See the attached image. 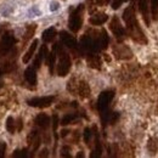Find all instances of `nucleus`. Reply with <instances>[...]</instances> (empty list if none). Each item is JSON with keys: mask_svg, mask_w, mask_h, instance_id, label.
I'll list each match as a JSON object with an SVG mask.
<instances>
[{"mask_svg": "<svg viewBox=\"0 0 158 158\" xmlns=\"http://www.w3.org/2000/svg\"><path fill=\"white\" fill-rule=\"evenodd\" d=\"M123 20L127 24V29H128V33L131 37V39L135 40L136 43H140V44H146L147 43L145 33L142 32L141 27L139 26L138 20L135 17V11H134L133 6H129V7H127L124 10Z\"/></svg>", "mask_w": 158, "mask_h": 158, "instance_id": "nucleus-1", "label": "nucleus"}, {"mask_svg": "<svg viewBox=\"0 0 158 158\" xmlns=\"http://www.w3.org/2000/svg\"><path fill=\"white\" fill-rule=\"evenodd\" d=\"M54 51L59 56V63H57V69H56L57 74H59L60 77H64L71 71V59H69V55L63 50L62 45H60V44H55L54 45Z\"/></svg>", "mask_w": 158, "mask_h": 158, "instance_id": "nucleus-2", "label": "nucleus"}, {"mask_svg": "<svg viewBox=\"0 0 158 158\" xmlns=\"http://www.w3.org/2000/svg\"><path fill=\"white\" fill-rule=\"evenodd\" d=\"M84 10V5H79L78 7L71 14L69 21H68V28L73 32L77 33L79 29L81 28L83 24V17H81V12Z\"/></svg>", "mask_w": 158, "mask_h": 158, "instance_id": "nucleus-3", "label": "nucleus"}, {"mask_svg": "<svg viewBox=\"0 0 158 158\" xmlns=\"http://www.w3.org/2000/svg\"><path fill=\"white\" fill-rule=\"evenodd\" d=\"M113 98H114L113 90H106V91H102L100 94L99 99H98V110L100 112H103L108 108V105L111 103Z\"/></svg>", "mask_w": 158, "mask_h": 158, "instance_id": "nucleus-4", "label": "nucleus"}, {"mask_svg": "<svg viewBox=\"0 0 158 158\" xmlns=\"http://www.w3.org/2000/svg\"><path fill=\"white\" fill-rule=\"evenodd\" d=\"M15 43H16V38H15V35L12 33H10V32L9 33H5L2 35L1 40H0V54L1 55L7 54L12 49V46L15 45Z\"/></svg>", "mask_w": 158, "mask_h": 158, "instance_id": "nucleus-5", "label": "nucleus"}, {"mask_svg": "<svg viewBox=\"0 0 158 158\" xmlns=\"http://www.w3.org/2000/svg\"><path fill=\"white\" fill-rule=\"evenodd\" d=\"M55 101V96H44V98H33L28 100L27 103L31 107H38V108H45L49 107Z\"/></svg>", "mask_w": 158, "mask_h": 158, "instance_id": "nucleus-6", "label": "nucleus"}, {"mask_svg": "<svg viewBox=\"0 0 158 158\" xmlns=\"http://www.w3.org/2000/svg\"><path fill=\"white\" fill-rule=\"evenodd\" d=\"M110 28H111L112 33L114 34V37L118 39V41L124 39V37H125V31H124L123 26L120 24L118 17H113V19H112L111 24H110Z\"/></svg>", "mask_w": 158, "mask_h": 158, "instance_id": "nucleus-7", "label": "nucleus"}, {"mask_svg": "<svg viewBox=\"0 0 158 158\" xmlns=\"http://www.w3.org/2000/svg\"><path fill=\"white\" fill-rule=\"evenodd\" d=\"M80 45H81L83 49H85V50H91L93 52L100 50L98 40L91 38L90 35H84V37L81 38V40H80Z\"/></svg>", "mask_w": 158, "mask_h": 158, "instance_id": "nucleus-8", "label": "nucleus"}, {"mask_svg": "<svg viewBox=\"0 0 158 158\" xmlns=\"http://www.w3.org/2000/svg\"><path fill=\"white\" fill-rule=\"evenodd\" d=\"M60 38H61V41H62L67 48H69V49H72V50H76V49L78 48V44H77L76 38H74L73 35H71L68 32L62 31V32L60 33Z\"/></svg>", "mask_w": 158, "mask_h": 158, "instance_id": "nucleus-9", "label": "nucleus"}, {"mask_svg": "<svg viewBox=\"0 0 158 158\" xmlns=\"http://www.w3.org/2000/svg\"><path fill=\"white\" fill-rule=\"evenodd\" d=\"M113 52L118 60H129L133 57L131 50L125 45H118L117 48L113 49Z\"/></svg>", "mask_w": 158, "mask_h": 158, "instance_id": "nucleus-10", "label": "nucleus"}, {"mask_svg": "<svg viewBox=\"0 0 158 158\" xmlns=\"http://www.w3.org/2000/svg\"><path fill=\"white\" fill-rule=\"evenodd\" d=\"M77 91H78L79 96H80L81 99H88V98L90 96V86H89V84H88L86 81H84V80L79 81Z\"/></svg>", "mask_w": 158, "mask_h": 158, "instance_id": "nucleus-11", "label": "nucleus"}, {"mask_svg": "<svg viewBox=\"0 0 158 158\" xmlns=\"http://www.w3.org/2000/svg\"><path fill=\"white\" fill-rule=\"evenodd\" d=\"M46 57H48V48H46V45H43L40 48L35 60H34V68L38 69L40 67V64H41V62H43V60H45Z\"/></svg>", "mask_w": 158, "mask_h": 158, "instance_id": "nucleus-12", "label": "nucleus"}, {"mask_svg": "<svg viewBox=\"0 0 158 158\" xmlns=\"http://www.w3.org/2000/svg\"><path fill=\"white\" fill-rule=\"evenodd\" d=\"M139 10L143 17L147 26H150V19H148V6H147V0H139Z\"/></svg>", "mask_w": 158, "mask_h": 158, "instance_id": "nucleus-13", "label": "nucleus"}, {"mask_svg": "<svg viewBox=\"0 0 158 158\" xmlns=\"http://www.w3.org/2000/svg\"><path fill=\"white\" fill-rule=\"evenodd\" d=\"M24 78H26V80L29 84L35 85L37 84V72H35V68L34 67H28L24 71Z\"/></svg>", "mask_w": 158, "mask_h": 158, "instance_id": "nucleus-14", "label": "nucleus"}, {"mask_svg": "<svg viewBox=\"0 0 158 158\" xmlns=\"http://www.w3.org/2000/svg\"><path fill=\"white\" fill-rule=\"evenodd\" d=\"M56 34H57V31H56V28H54V27H50V28H48V29H45V31L43 32L41 39L44 40L45 43H51L52 40L55 39Z\"/></svg>", "mask_w": 158, "mask_h": 158, "instance_id": "nucleus-15", "label": "nucleus"}, {"mask_svg": "<svg viewBox=\"0 0 158 158\" xmlns=\"http://www.w3.org/2000/svg\"><path fill=\"white\" fill-rule=\"evenodd\" d=\"M86 62H88V66L89 67L95 68V69H101V59H100L98 55H94V54L88 55Z\"/></svg>", "mask_w": 158, "mask_h": 158, "instance_id": "nucleus-16", "label": "nucleus"}, {"mask_svg": "<svg viewBox=\"0 0 158 158\" xmlns=\"http://www.w3.org/2000/svg\"><path fill=\"white\" fill-rule=\"evenodd\" d=\"M35 124L43 129H46L50 125V117L45 113H40L35 117Z\"/></svg>", "mask_w": 158, "mask_h": 158, "instance_id": "nucleus-17", "label": "nucleus"}, {"mask_svg": "<svg viewBox=\"0 0 158 158\" xmlns=\"http://www.w3.org/2000/svg\"><path fill=\"white\" fill-rule=\"evenodd\" d=\"M107 21H108V16L106 14H96V15H94V16L90 17L89 22L93 26H101V24H103Z\"/></svg>", "mask_w": 158, "mask_h": 158, "instance_id": "nucleus-18", "label": "nucleus"}, {"mask_svg": "<svg viewBox=\"0 0 158 158\" xmlns=\"http://www.w3.org/2000/svg\"><path fill=\"white\" fill-rule=\"evenodd\" d=\"M98 43H99V48L100 50H105L107 49L108 46V43H110V37L107 35V32L105 29H102L100 32V35H99V39H98Z\"/></svg>", "mask_w": 158, "mask_h": 158, "instance_id": "nucleus-19", "label": "nucleus"}, {"mask_svg": "<svg viewBox=\"0 0 158 158\" xmlns=\"http://www.w3.org/2000/svg\"><path fill=\"white\" fill-rule=\"evenodd\" d=\"M37 46H38V40L34 39L33 40V43L31 44V46H29V49L27 50V52L24 54V56H23V63H28L29 62V60L33 57V54H34V51H35V49H37Z\"/></svg>", "mask_w": 158, "mask_h": 158, "instance_id": "nucleus-20", "label": "nucleus"}, {"mask_svg": "<svg viewBox=\"0 0 158 158\" xmlns=\"http://www.w3.org/2000/svg\"><path fill=\"white\" fill-rule=\"evenodd\" d=\"M95 133H96V130H95ZM96 135V142H95V150H94V152L90 155V157H95L98 158L101 156V153H102V147H101V142H100L99 140V135H98V133L95 134Z\"/></svg>", "mask_w": 158, "mask_h": 158, "instance_id": "nucleus-21", "label": "nucleus"}, {"mask_svg": "<svg viewBox=\"0 0 158 158\" xmlns=\"http://www.w3.org/2000/svg\"><path fill=\"white\" fill-rule=\"evenodd\" d=\"M46 62H48V66H49L50 73L52 74V73H54V67H55V63H56V54H55V51L48 55V57H46Z\"/></svg>", "mask_w": 158, "mask_h": 158, "instance_id": "nucleus-22", "label": "nucleus"}, {"mask_svg": "<svg viewBox=\"0 0 158 158\" xmlns=\"http://www.w3.org/2000/svg\"><path fill=\"white\" fill-rule=\"evenodd\" d=\"M6 129H7V131L10 134H14L17 130V128H16V120L12 118V117H7V119H6Z\"/></svg>", "mask_w": 158, "mask_h": 158, "instance_id": "nucleus-23", "label": "nucleus"}, {"mask_svg": "<svg viewBox=\"0 0 158 158\" xmlns=\"http://www.w3.org/2000/svg\"><path fill=\"white\" fill-rule=\"evenodd\" d=\"M35 29H37V26H35V24H29V26H27V28H26V34H24V41H27V40L31 39V38L33 37Z\"/></svg>", "mask_w": 158, "mask_h": 158, "instance_id": "nucleus-24", "label": "nucleus"}, {"mask_svg": "<svg viewBox=\"0 0 158 158\" xmlns=\"http://www.w3.org/2000/svg\"><path fill=\"white\" fill-rule=\"evenodd\" d=\"M77 118V114L76 113H68V114H66L62 120H61V124L62 125H68V124H71V123H73L74 120Z\"/></svg>", "mask_w": 158, "mask_h": 158, "instance_id": "nucleus-25", "label": "nucleus"}, {"mask_svg": "<svg viewBox=\"0 0 158 158\" xmlns=\"http://www.w3.org/2000/svg\"><path fill=\"white\" fill-rule=\"evenodd\" d=\"M148 150L151 153H155L158 150V139H151L148 141Z\"/></svg>", "mask_w": 158, "mask_h": 158, "instance_id": "nucleus-26", "label": "nucleus"}, {"mask_svg": "<svg viewBox=\"0 0 158 158\" xmlns=\"http://www.w3.org/2000/svg\"><path fill=\"white\" fill-rule=\"evenodd\" d=\"M27 150L23 148V150H17L12 153V157H17V158H22V157H27Z\"/></svg>", "mask_w": 158, "mask_h": 158, "instance_id": "nucleus-27", "label": "nucleus"}, {"mask_svg": "<svg viewBox=\"0 0 158 158\" xmlns=\"http://www.w3.org/2000/svg\"><path fill=\"white\" fill-rule=\"evenodd\" d=\"M91 136H93L91 129H90V128H85V130H84V141H85L86 143H89V141H90Z\"/></svg>", "mask_w": 158, "mask_h": 158, "instance_id": "nucleus-28", "label": "nucleus"}, {"mask_svg": "<svg viewBox=\"0 0 158 158\" xmlns=\"http://www.w3.org/2000/svg\"><path fill=\"white\" fill-rule=\"evenodd\" d=\"M119 118V114L117 112H114V113H110V118H108V122L111 123V124H114Z\"/></svg>", "mask_w": 158, "mask_h": 158, "instance_id": "nucleus-29", "label": "nucleus"}, {"mask_svg": "<svg viewBox=\"0 0 158 158\" xmlns=\"http://www.w3.org/2000/svg\"><path fill=\"white\" fill-rule=\"evenodd\" d=\"M151 9H152V14L155 15L158 11V0H151Z\"/></svg>", "mask_w": 158, "mask_h": 158, "instance_id": "nucleus-30", "label": "nucleus"}, {"mask_svg": "<svg viewBox=\"0 0 158 158\" xmlns=\"http://www.w3.org/2000/svg\"><path fill=\"white\" fill-rule=\"evenodd\" d=\"M68 151H69V147L68 146H63L62 147V151H61V156L62 157H71V155L68 153Z\"/></svg>", "mask_w": 158, "mask_h": 158, "instance_id": "nucleus-31", "label": "nucleus"}, {"mask_svg": "<svg viewBox=\"0 0 158 158\" xmlns=\"http://www.w3.org/2000/svg\"><path fill=\"white\" fill-rule=\"evenodd\" d=\"M124 2V0H113V2H112V9L113 10H117L120 7V5Z\"/></svg>", "mask_w": 158, "mask_h": 158, "instance_id": "nucleus-32", "label": "nucleus"}, {"mask_svg": "<svg viewBox=\"0 0 158 158\" xmlns=\"http://www.w3.org/2000/svg\"><path fill=\"white\" fill-rule=\"evenodd\" d=\"M5 151H6V143L0 141V158L5 156Z\"/></svg>", "mask_w": 158, "mask_h": 158, "instance_id": "nucleus-33", "label": "nucleus"}, {"mask_svg": "<svg viewBox=\"0 0 158 158\" xmlns=\"http://www.w3.org/2000/svg\"><path fill=\"white\" fill-rule=\"evenodd\" d=\"M52 123H54V131H55V138H56V129H57V125H59V117H57V114H55L52 117Z\"/></svg>", "mask_w": 158, "mask_h": 158, "instance_id": "nucleus-34", "label": "nucleus"}, {"mask_svg": "<svg viewBox=\"0 0 158 158\" xmlns=\"http://www.w3.org/2000/svg\"><path fill=\"white\" fill-rule=\"evenodd\" d=\"M59 9H60V2L52 1V2L50 4V10H51V11H56V10H59Z\"/></svg>", "mask_w": 158, "mask_h": 158, "instance_id": "nucleus-35", "label": "nucleus"}, {"mask_svg": "<svg viewBox=\"0 0 158 158\" xmlns=\"http://www.w3.org/2000/svg\"><path fill=\"white\" fill-rule=\"evenodd\" d=\"M16 125H17V131H21V130H22V128H23V123H22V119H21V118L17 119V123H16Z\"/></svg>", "mask_w": 158, "mask_h": 158, "instance_id": "nucleus-36", "label": "nucleus"}, {"mask_svg": "<svg viewBox=\"0 0 158 158\" xmlns=\"http://www.w3.org/2000/svg\"><path fill=\"white\" fill-rule=\"evenodd\" d=\"M68 133H69V130H67V129H63V130L61 131V136H62V138H64L66 135H68Z\"/></svg>", "mask_w": 158, "mask_h": 158, "instance_id": "nucleus-37", "label": "nucleus"}, {"mask_svg": "<svg viewBox=\"0 0 158 158\" xmlns=\"http://www.w3.org/2000/svg\"><path fill=\"white\" fill-rule=\"evenodd\" d=\"M46 156H48V150L45 148V150L41 151V153L39 155V157H46Z\"/></svg>", "mask_w": 158, "mask_h": 158, "instance_id": "nucleus-38", "label": "nucleus"}, {"mask_svg": "<svg viewBox=\"0 0 158 158\" xmlns=\"http://www.w3.org/2000/svg\"><path fill=\"white\" fill-rule=\"evenodd\" d=\"M81 157H84V153H83V152L80 151L78 155H77V158H81Z\"/></svg>", "mask_w": 158, "mask_h": 158, "instance_id": "nucleus-39", "label": "nucleus"}, {"mask_svg": "<svg viewBox=\"0 0 158 158\" xmlns=\"http://www.w3.org/2000/svg\"><path fill=\"white\" fill-rule=\"evenodd\" d=\"M153 17H155L156 20H158V11L156 12V14H155V15H153Z\"/></svg>", "mask_w": 158, "mask_h": 158, "instance_id": "nucleus-40", "label": "nucleus"}, {"mask_svg": "<svg viewBox=\"0 0 158 158\" xmlns=\"http://www.w3.org/2000/svg\"><path fill=\"white\" fill-rule=\"evenodd\" d=\"M2 86H4V84H2L1 81H0V88H2Z\"/></svg>", "mask_w": 158, "mask_h": 158, "instance_id": "nucleus-41", "label": "nucleus"}]
</instances>
